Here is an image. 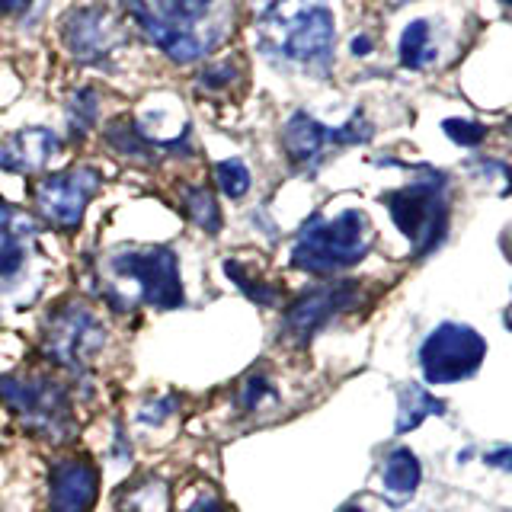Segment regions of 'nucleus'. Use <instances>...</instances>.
<instances>
[{
    "label": "nucleus",
    "instance_id": "c756f323",
    "mask_svg": "<svg viewBox=\"0 0 512 512\" xmlns=\"http://www.w3.org/2000/svg\"><path fill=\"white\" fill-rule=\"evenodd\" d=\"M368 52H372V39H368V36H356V39H352V55L365 58Z\"/></svg>",
    "mask_w": 512,
    "mask_h": 512
},
{
    "label": "nucleus",
    "instance_id": "f03ea898",
    "mask_svg": "<svg viewBox=\"0 0 512 512\" xmlns=\"http://www.w3.org/2000/svg\"><path fill=\"white\" fill-rule=\"evenodd\" d=\"M375 244V228L362 208H343L340 215H311L295 237L292 266L311 276H336L359 266Z\"/></svg>",
    "mask_w": 512,
    "mask_h": 512
},
{
    "label": "nucleus",
    "instance_id": "c85d7f7f",
    "mask_svg": "<svg viewBox=\"0 0 512 512\" xmlns=\"http://www.w3.org/2000/svg\"><path fill=\"white\" fill-rule=\"evenodd\" d=\"M32 0H0V16H13V13H23Z\"/></svg>",
    "mask_w": 512,
    "mask_h": 512
},
{
    "label": "nucleus",
    "instance_id": "9b49d317",
    "mask_svg": "<svg viewBox=\"0 0 512 512\" xmlns=\"http://www.w3.org/2000/svg\"><path fill=\"white\" fill-rule=\"evenodd\" d=\"M61 39L77 61L93 64L116 52V45L122 42V23L109 7L87 4L61 20Z\"/></svg>",
    "mask_w": 512,
    "mask_h": 512
},
{
    "label": "nucleus",
    "instance_id": "423d86ee",
    "mask_svg": "<svg viewBox=\"0 0 512 512\" xmlns=\"http://www.w3.org/2000/svg\"><path fill=\"white\" fill-rule=\"evenodd\" d=\"M109 269L132 282L138 301L154 311H176L186 301L180 260L170 247H125L109 256Z\"/></svg>",
    "mask_w": 512,
    "mask_h": 512
},
{
    "label": "nucleus",
    "instance_id": "4be33fe9",
    "mask_svg": "<svg viewBox=\"0 0 512 512\" xmlns=\"http://www.w3.org/2000/svg\"><path fill=\"white\" fill-rule=\"evenodd\" d=\"M215 180H218V189L224 192L228 199H240V196H247L250 192V183H253V176L247 170L244 160H221V164L215 167Z\"/></svg>",
    "mask_w": 512,
    "mask_h": 512
},
{
    "label": "nucleus",
    "instance_id": "393cba45",
    "mask_svg": "<svg viewBox=\"0 0 512 512\" xmlns=\"http://www.w3.org/2000/svg\"><path fill=\"white\" fill-rule=\"evenodd\" d=\"M68 122H71L74 138H84L90 132V125L96 122V93L93 90L74 93V100L68 106Z\"/></svg>",
    "mask_w": 512,
    "mask_h": 512
},
{
    "label": "nucleus",
    "instance_id": "b1692460",
    "mask_svg": "<svg viewBox=\"0 0 512 512\" xmlns=\"http://www.w3.org/2000/svg\"><path fill=\"white\" fill-rule=\"evenodd\" d=\"M224 272H228V279L244 292L250 301H256V304H276L279 301V292H276V285H269V282H256L250 272H244L240 269L234 260L224 266Z\"/></svg>",
    "mask_w": 512,
    "mask_h": 512
},
{
    "label": "nucleus",
    "instance_id": "dca6fc26",
    "mask_svg": "<svg viewBox=\"0 0 512 512\" xmlns=\"http://www.w3.org/2000/svg\"><path fill=\"white\" fill-rule=\"evenodd\" d=\"M381 484L388 490V496L394 503H404L410 496L420 490L423 484V464L416 458L407 445H397L388 452L381 464Z\"/></svg>",
    "mask_w": 512,
    "mask_h": 512
},
{
    "label": "nucleus",
    "instance_id": "7c9ffc66",
    "mask_svg": "<svg viewBox=\"0 0 512 512\" xmlns=\"http://www.w3.org/2000/svg\"><path fill=\"white\" fill-rule=\"evenodd\" d=\"M340 512H365V509H362L359 503H346V506H343Z\"/></svg>",
    "mask_w": 512,
    "mask_h": 512
},
{
    "label": "nucleus",
    "instance_id": "f8f14e48",
    "mask_svg": "<svg viewBox=\"0 0 512 512\" xmlns=\"http://www.w3.org/2000/svg\"><path fill=\"white\" fill-rule=\"evenodd\" d=\"M100 490V468L87 455H68L48 474V512H90Z\"/></svg>",
    "mask_w": 512,
    "mask_h": 512
},
{
    "label": "nucleus",
    "instance_id": "a211bd4d",
    "mask_svg": "<svg viewBox=\"0 0 512 512\" xmlns=\"http://www.w3.org/2000/svg\"><path fill=\"white\" fill-rule=\"evenodd\" d=\"M397 58L404 68L410 71H423L436 61V45H432V26L426 20H413L407 23L404 36L397 45Z\"/></svg>",
    "mask_w": 512,
    "mask_h": 512
},
{
    "label": "nucleus",
    "instance_id": "f257e3e1",
    "mask_svg": "<svg viewBox=\"0 0 512 512\" xmlns=\"http://www.w3.org/2000/svg\"><path fill=\"white\" fill-rule=\"evenodd\" d=\"M336 20L327 0H276L260 20V45L269 58L298 68H327Z\"/></svg>",
    "mask_w": 512,
    "mask_h": 512
},
{
    "label": "nucleus",
    "instance_id": "4468645a",
    "mask_svg": "<svg viewBox=\"0 0 512 512\" xmlns=\"http://www.w3.org/2000/svg\"><path fill=\"white\" fill-rule=\"evenodd\" d=\"M122 7L135 16L138 26L148 32V39L160 48V52H164L167 58H173L176 64H189V61L202 58L205 42L196 36V32L180 29L173 23H164L151 7H144L141 0H122Z\"/></svg>",
    "mask_w": 512,
    "mask_h": 512
},
{
    "label": "nucleus",
    "instance_id": "f3484780",
    "mask_svg": "<svg viewBox=\"0 0 512 512\" xmlns=\"http://www.w3.org/2000/svg\"><path fill=\"white\" fill-rule=\"evenodd\" d=\"M400 410H397V436H407V432H413L416 426H420L423 420H429V416H442L445 413V404L436 397V394H429L423 384H404L400 388Z\"/></svg>",
    "mask_w": 512,
    "mask_h": 512
},
{
    "label": "nucleus",
    "instance_id": "bb28decb",
    "mask_svg": "<svg viewBox=\"0 0 512 512\" xmlns=\"http://www.w3.org/2000/svg\"><path fill=\"white\" fill-rule=\"evenodd\" d=\"M484 464H487V468L512 474V445H503V448H496V452L484 455Z\"/></svg>",
    "mask_w": 512,
    "mask_h": 512
},
{
    "label": "nucleus",
    "instance_id": "2f4dec72",
    "mask_svg": "<svg viewBox=\"0 0 512 512\" xmlns=\"http://www.w3.org/2000/svg\"><path fill=\"white\" fill-rule=\"evenodd\" d=\"M506 327H509V330H512V311H509V314H506Z\"/></svg>",
    "mask_w": 512,
    "mask_h": 512
},
{
    "label": "nucleus",
    "instance_id": "5701e85b",
    "mask_svg": "<svg viewBox=\"0 0 512 512\" xmlns=\"http://www.w3.org/2000/svg\"><path fill=\"white\" fill-rule=\"evenodd\" d=\"M272 397H276V388H272V381L263 372H250L237 388V404H240V410H247V413L260 410Z\"/></svg>",
    "mask_w": 512,
    "mask_h": 512
},
{
    "label": "nucleus",
    "instance_id": "0eeeda50",
    "mask_svg": "<svg viewBox=\"0 0 512 512\" xmlns=\"http://www.w3.org/2000/svg\"><path fill=\"white\" fill-rule=\"evenodd\" d=\"M487 359V340L468 324L445 320L420 346V368L426 384H458L480 372Z\"/></svg>",
    "mask_w": 512,
    "mask_h": 512
},
{
    "label": "nucleus",
    "instance_id": "7ed1b4c3",
    "mask_svg": "<svg viewBox=\"0 0 512 512\" xmlns=\"http://www.w3.org/2000/svg\"><path fill=\"white\" fill-rule=\"evenodd\" d=\"M381 202L388 205L397 231L410 240L413 256H426L436 250L448 234V199L445 176L429 170L423 180H413L400 189L384 192Z\"/></svg>",
    "mask_w": 512,
    "mask_h": 512
},
{
    "label": "nucleus",
    "instance_id": "20e7f679",
    "mask_svg": "<svg viewBox=\"0 0 512 512\" xmlns=\"http://www.w3.org/2000/svg\"><path fill=\"white\" fill-rule=\"evenodd\" d=\"M0 400L23 426L48 442H64L74 432L68 388L39 375H0Z\"/></svg>",
    "mask_w": 512,
    "mask_h": 512
},
{
    "label": "nucleus",
    "instance_id": "473e14b6",
    "mask_svg": "<svg viewBox=\"0 0 512 512\" xmlns=\"http://www.w3.org/2000/svg\"><path fill=\"white\" fill-rule=\"evenodd\" d=\"M500 4H506V7H512V0H500Z\"/></svg>",
    "mask_w": 512,
    "mask_h": 512
},
{
    "label": "nucleus",
    "instance_id": "ddd939ff",
    "mask_svg": "<svg viewBox=\"0 0 512 512\" xmlns=\"http://www.w3.org/2000/svg\"><path fill=\"white\" fill-rule=\"evenodd\" d=\"M32 237H36V224L20 208L0 199V288L13 285L23 276V269L29 263Z\"/></svg>",
    "mask_w": 512,
    "mask_h": 512
},
{
    "label": "nucleus",
    "instance_id": "a878e982",
    "mask_svg": "<svg viewBox=\"0 0 512 512\" xmlns=\"http://www.w3.org/2000/svg\"><path fill=\"white\" fill-rule=\"evenodd\" d=\"M442 132L455 144H461V148H477V144L487 138V125L471 122V119H445Z\"/></svg>",
    "mask_w": 512,
    "mask_h": 512
},
{
    "label": "nucleus",
    "instance_id": "9d476101",
    "mask_svg": "<svg viewBox=\"0 0 512 512\" xmlns=\"http://www.w3.org/2000/svg\"><path fill=\"white\" fill-rule=\"evenodd\" d=\"M100 189V173L93 167H71L45 176L36 186V208L39 215L58 231H77L84 221L87 202Z\"/></svg>",
    "mask_w": 512,
    "mask_h": 512
},
{
    "label": "nucleus",
    "instance_id": "aec40b11",
    "mask_svg": "<svg viewBox=\"0 0 512 512\" xmlns=\"http://www.w3.org/2000/svg\"><path fill=\"white\" fill-rule=\"evenodd\" d=\"M183 208L186 215L196 221V228H202L205 234H218L221 231V212H218V202L208 189L202 186H189L183 192Z\"/></svg>",
    "mask_w": 512,
    "mask_h": 512
},
{
    "label": "nucleus",
    "instance_id": "1a4fd4ad",
    "mask_svg": "<svg viewBox=\"0 0 512 512\" xmlns=\"http://www.w3.org/2000/svg\"><path fill=\"white\" fill-rule=\"evenodd\" d=\"M359 282H330L301 292L282 317V336L292 343H311L333 317L352 311L359 304Z\"/></svg>",
    "mask_w": 512,
    "mask_h": 512
},
{
    "label": "nucleus",
    "instance_id": "2eb2a0df",
    "mask_svg": "<svg viewBox=\"0 0 512 512\" xmlns=\"http://www.w3.org/2000/svg\"><path fill=\"white\" fill-rule=\"evenodd\" d=\"M61 148V141L48 128H23L7 138H0V170L10 173H36L48 167Z\"/></svg>",
    "mask_w": 512,
    "mask_h": 512
},
{
    "label": "nucleus",
    "instance_id": "412c9836",
    "mask_svg": "<svg viewBox=\"0 0 512 512\" xmlns=\"http://www.w3.org/2000/svg\"><path fill=\"white\" fill-rule=\"evenodd\" d=\"M215 4L218 0H157V16L164 23L186 29L192 23L205 20V16L215 10Z\"/></svg>",
    "mask_w": 512,
    "mask_h": 512
},
{
    "label": "nucleus",
    "instance_id": "39448f33",
    "mask_svg": "<svg viewBox=\"0 0 512 512\" xmlns=\"http://www.w3.org/2000/svg\"><path fill=\"white\" fill-rule=\"evenodd\" d=\"M39 346L48 362L71 368V372H84L106 346V327L84 304L64 301L48 311Z\"/></svg>",
    "mask_w": 512,
    "mask_h": 512
},
{
    "label": "nucleus",
    "instance_id": "6ab92c4d",
    "mask_svg": "<svg viewBox=\"0 0 512 512\" xmlns=\"http://www.w3.org/2000/svg\"><path fill=\"white\" fill-rule=\"evenodd\" d=\"M116 506H122L125 512H167L170 496L157 477H138L135 484L122 490V496H116Z\"/></svg>",
    "mask_w": 512,
    "mask_h": 512
},
{
    "label": "nucleus",
    "instance_id": "6e6552de",
    "mask_svg": "<svg viewBox=\"0 0 512 512\" xmlns=\"http://www.w3.org/2000/svg\"><path fill=\"white\" fill-rule=\"evenodd\" d=\"M375 135V128L368 125L362 112H356L346 125H324L308 112H295L282 128V148L295 167H311L324 157L327 148H346V144H365Z\"/></svg>",
    "mask_w": 512,
    "mask_h": 512
},
{
    "label": "nucleus",
    "instance_id": "cd10ccee",
    "mask_svg": "<svg viewBox=\"0 0 512 512\" xmlns=\"http://www.w3.org/2000/svg\"><path fill=\"white\" fill-rule=\"evenodd\" d=\"M186 512H228V506H224L221 500H218V496H199V500L196 503H192Z\"/></svg>",
    "mask_w": 512,
    "mask_h": 512
}]
</instances>
